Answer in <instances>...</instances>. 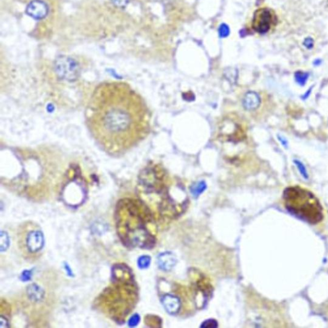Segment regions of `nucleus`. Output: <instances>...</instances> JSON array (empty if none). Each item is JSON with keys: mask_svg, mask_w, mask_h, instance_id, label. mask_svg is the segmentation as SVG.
<instances>
[{"mask_svg": "<svg viewBox=\"0 0 328 328\" xmlns=\"http://www.w3.org/2000/svg\"><path fill=\"white\" fill-rule=\"evenodd\" d=\"M86 122L94 140L106 152L120 155L146 136L149 114L141 96L124 82L98 86L88 104Z\"/></svg>", "mask_w": 328, "mask_h": 328, "instance_id": "obj_1", "label": "nucleus"}, {"mask_svg": "<svg viewBox=\"0 0 328 328\" xmlns=\"http://www.w3.org/2000/svg\"><path fill=\"white\" fill-rule=\"evenodd\" d=\"M138 192L141 200L156 220L169 222L185 212L188 198L179 186L172 185L165 172L157 165L149 166L139 177Z\"/></svg>", "mask_w": 328, "mask_h": 328, "instance_id": "obj_2", "label": "nucleus"}, {"mask_svg": "<svg viewBox=\"0 0 328 328\" xmlns=\"http://www.w3.org/2000/svg\"><path fill=\"white\" fill-rule=\"evenodd\" d=\"M116 210L117 226L123 241L130 247L151 249L157 243V220L142 201L124 199Z\"/></svg>", "mask_w": 328, "mask_h": 328, "instance_id": "obj_3", "label": "nucleus"}, {"mask_svg": "<svg viewBox=\"0 0 328 328\" xmlns=\"http://www.w3.org/2000/svg\"><path fill=\"white\" fill-rule=\"evenodd\" d=\"M285 207L292 215L311 225L324 219V209L314 194L299 186H288L283 195Z\"/></svg>", "mask_w": 328, "mask_h": 328, "instance_id": "obj_4", "label": "nucleus"}, {"mask_svg": "<svg viewBox=\"0 0 328 328\" xmlns=\"http://www.w3.org/2000/svg\"><path fill=\"white\" fill-rule=\"evenodd\" d=\"M18 243L22 255L29 259L40 257L44 246V237L40 226L32 221L20 225Z\"/></svg>", "mask_w": 328, "mask_h": 328, "instance_id": "obj_5", "label": "nucleus"}, {"mask_svg": "<svg viewBox=\"0 0 328 328\" xmlns=\"http://www.w3.org/2000/svg\"><path fill=\"white\" fill-rule=\"evenodd\" d=\"M274 21V16L270 10L262 9L256 12L253 19V28L256 32L264 34L268 32Z\"/></svg>", "mask_w": 328, "mask_h": 328, "instance_id": "obj_6", "label": "nucleus"}, {"mask_svg": "<svg viewBox=\"0 0 328 328\" xmlns=\"http://www.w3.org/2000/svg\"><path fill=\"white\" fill-rule=\"evenodd\" d=\"M26 11L30 17L36 20H41L46 17L48 14V7L44 1L34 0L27 6Z\"/></svg>", "mask_w": 328, "mask_h": 328, "instance_id": "obj_7", "label": "nucleus"}, {"mask_svg": "<svg viewBox=\"0 0 328 328\" xmlns=\"http://www.w3.org/2000/svg\"><path fill=\"white\" fill-rule=\"evenodd\" d=\"M162 303L166 311L171 314H176L181 310L182 303L181 299L176 294H167L162 297Z\"/></svg>", "mask_w": 328, "mask_h": 328, "instance_id": "obj_8", "label": "nucleus"}, {"mask_svg": "<svg viewBox=\"0 0 328 328\" xmlns=\"http://www.w3.org/2000/svg\"><path fill=\"white\" fill-rule=\"evenodd\" d=\"M261 99L259 94L254 91L247 92L244 96L243 104L246 110L252 111L259 107Z\"/></svg>", "mask_w": 328, "mask_h": 328, "instance_id": "obj_9", "label": "nucleus"}, {"mask_svg": "<svg viewBox=\"0 0 328 328\" xmlns=\"http://www.w3.org/2000/svg\"><path fill=\"white\" fill-rule=\"evenodd\" d=\"M176 262L175 256L170 252L161 254L159 257L160 268L164 270H169L173 267Z\"/></svg>", "mask_w": 328, "mask_h": 328, "instance_id": "obj_10", "label": "nucleus"}, {"mask_svg": "<svg viewBox=\"0 0 328 328\" xmlns=\"http://www.w3.org/2000/svg\"><path fill=\"white\" fill-rule=\"evenodd\" d=\"M28 294L29 295L31 299L36 301H41L44 296V292H43L42 289L35 284L29 287L28 289Z\"/></svg>", "mask_w": 328, "mask_h": 328, "instance_id": "obj_11", "label": "nucleus"}, {"mask_svg": "<svg viewBox=\"0 0 328 328\" xmlns=\"http://www.w3.org/2000/svg\"><path fill=\"white\" fill-rule=\"evenodd\" d=\"M308 74L305 72L297 71L295 73V80L299 85L304 86L308 79Z\"/></svg>", "mask_w": 328, "mask_h": 328, "instance_id": "obj_12", "label": "nucleus"}, {"mask_svg": "<svg viewBox=\"0 0 328 328\" xmlns=\"http://www.w3.org/2000/svg\"><path fill=\"white\" fill-rule=\"evenodd\" d=\"M206 188V184L204 182H200L199 183L194 184L191 188L192 194H193L194 196H198L199 195L202 194L204 190Z\"/></svg>", "mask_w": 328, "mask_h": 328, "instance_id": "obj_13", "label": "nucleus"}, {"mask_svg": "<svg viewBox=\"0 0 328 328\" xmlns=\"http://www.w3.org/2000/svg\"><path fill=\"white\" fill-rule=\"evenodd\" d=\"M294 163L296 165L301 176L305 178V179H308V173L307 168L305 167L304 164L302 162L299 161V160H294Z\"/></svg>", "mask_w": 328, "mask_h": 328, "instance_id": "obj_14", "label": "nucleus"}, {"mask_svg": "<svg viewBox=\"0 0 328 328\" xmlns=\"http://www.w3.org/2000/svg\"><path fill=\"white\" fill-rule=\"evenodd\" d=\"M9 240L7 233L1 231V251H3L9 247Z\"/></svg>", "mask_w": 328, "mask_h": 328, "instance_id": "obj_15", "label": "nucleus"}, {"mask_svg": "<svg viewBox=\"0 0 328 328\" xmlns=\"http://www.w3.org/2000/svg\"><path fill=\"white\" fill-rule=\"evenodd\" d=\"M151 258L148 256H143L139 258L138 265L139 267L144 268L147 267L150 264Z\"/></svg>", "mask_w": 328, "mask_h": 328, "instance_id": "obj_16", "label": "nucleus"}, {"mask_svg": "<svg viewBox=\"0 0 328 328\" xmlns=\"http://www.w3.org/2000/svg\"><path fill=\"white\" fill-rule=\"evenodd\" d=\"M139 321H140V317L139 315L137 314L134 315L131 317L130 321H129V326L132 327H135L139 323Z\"/></svg>", "mask_w": 328, "mask_h": 328, "instance_id": "obj_17", "label": "nucleus"}, {"mask_svg": "<svg viewBox=\"0 0 328 328\" xmlns=\"http://www.w3.org/2000/svg\"><path fill=\"white\" fill-rule=\"evenodd\" d=\"M219 34L221 37H226L229 34V28L226 24H222L219 28Z\"/></svg>", "mask_w": 328, "mask_h": 328, "instance_id": "obj_18", "label": "nucleus"}, {"mask_svg": "<svg viewBox=\"0 0 328 328\" xmlns=\"http://www.w3.org/2000/svg\"><path fill=\"white\" fill-rule=\"evenodd\" d=\"M112 3L118 7H124L128 3V0H112Z\"/></svg>", "mask_w": 328, "mask_h": 328, "instance_id": "obj_19", "label": "nucleus"}, {"mask_svg": "<svg viewBox=\"0 0 328 328\" xmlns=\"http://www.w3.org/2000/svg\"><path fill=\"white\" fill-rule=\"evenodd\" d=\"M203 327H216L217 323L216 322L214 321V320H208L206 322L204 323V325H202Z\"/></svg>", "mask_w": 328, "mask_h": 328, "instance_id": "obj_20", "label": "nucleus"}, {"mask_svg": "<svg viewBox=\"0 0 328 328\" xmlns=\"http://www.w3.org/2000/svg\"><path fill=\"white\" fill-rule=\"evenodd\" d=\"M304 45L307 48L311 49L313 46V41L311 38H307L305 40Z\"/></svg>", "mask_w": 328, "mask_h": 328, "instance_id": "obj_21", "label": "nucleus"}, {"mask_svg": "<svg viewBox=\"0 0 328 328\" xmlns=\"http://www.w3.org/2000/svg\"><path fill=\"white\" fill-rule=\"evenodd\" d=\"M278 139L286 148H288V142H287L286 138H284V137L279 136Z\"/></svg>", "mask_w": 328, "mask_h": 328, "instance_id": "obj_22", "label": "nucleus"}, {"mask_svg": "<svg viewBox=\"0 0 328 328\" xmlns=\"http://www.w3.org/2000/svg\"><path fill=\"white\" fill-rule=\"evenodd\" d=\"M22 278H23L24 280H28V279H30V274L28 271H24L23 274H22Z\"/></svg>", "mask_w": 328, "mask_h": 328, "instance_id": "obj_23", "label": "nucleus"}]
</instances>
